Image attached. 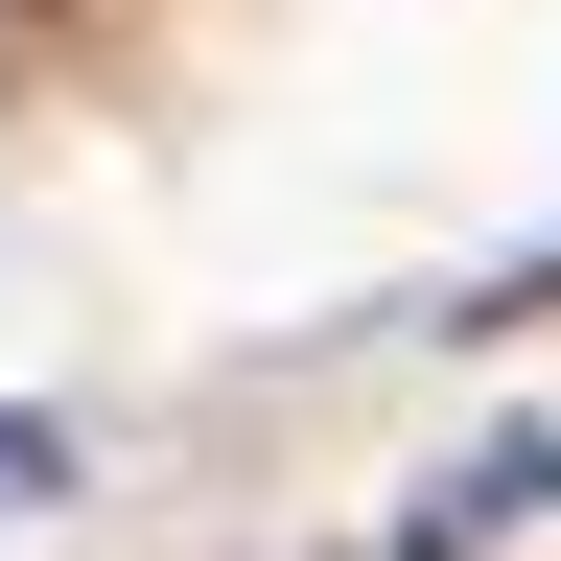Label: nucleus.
<instances>
[{
  "label": "nucleus",
  "mask_w": 561,
  "mask_h": 561,
  "mask_svg": "<svg viewBox=\"0 0 561 561\" xmlns=\"http://www.w3.org/2000/svg\"><path fill=\"white\" fill-rule=\"evenodd\" d=\"M515 515H561V421H515V445H468V468H445V491L398 515V561H491Z\"/></svg>",
  "instance_id": "f257e3e1"
},
{
  "label": "nucleus",
  "mask_w": 561,
  "mask_h": 561,
  "mask_svg": "<svg viewBox=\"0 0 561 561\" xmlns=\"http://www.w3.org/2000/svg\"><path fill=\"white\" fill-rule=\"evenodd\" d=\"M0 24H47V0H0Z\"/></svg>",
  "instance_id": "f03ea898"
}]
</instances>
